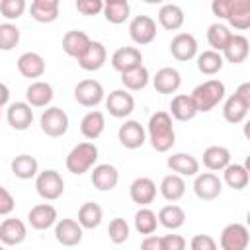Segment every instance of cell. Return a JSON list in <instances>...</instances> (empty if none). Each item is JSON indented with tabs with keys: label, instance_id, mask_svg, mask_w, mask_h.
Segmentation results:
<instances>
[{
	"label": "cell",
	"instance_id": "cell-46",
	"mask_svg": "<svg viewBox=\"0 0 250 250\" xmlns=\"http://www.w3.org/2000/svg\"><path fill=\"white\" fill-rule=\"evenodd\" d=\"M25 8H27L25 0H2V2H0V14H2L8 21L21 18L23 12H25Z\"/></svg>",
	"mask_w": 250,
	"mask_h": 250
},
{
	"label": "cell",
	"instance_id": "cell-26",
	"mask_svg": "<svg viewBox=\"0 0 250 250\" xmlns=\"http://www.w3.org/2000/svg\"><path fill=\"white\" fill-rule=\"evenodd\" d=\"M53 86L45 80H35L27 86L25 90V102L31 107H49V104L53 102Z\"/></svg>",
	"mask_w": 250,
	"mask_h": 250
},
{
	"label": "cell",
	"instance_id": "cell-11",
	"mask_svg": "<svg viewBox=\"0 0 250 250\" xmlns=\"http://www.w3.org/2000/svg\"><path fill=\"white\" fill-rule=\"evenodd\" d=\"M129 37L137 45H148L156 37V21L150 16H135L129 23Z\"/></svg>",
	"mask_w": 250,
	"mask_h": 250
},
{
	"label": "cell",
	"instance_id": "cell-39",
	"mask_svg": "<svg viewBox=\"0 0 250 250\" xmlns=\"http://www.w3.org/2000/svg\"><path fill=\"white\" fill-rule=\"evenodd\" d=\"M148 82H150V72L145 64L121 74V84H123V90H127V92H139V90L146 88Z\"/></svg>",
	"mask_w": 250,
	"mask_h": 250
},
{
	"label": "cell",
	"instance_id": "cell-35",
	"mask_svg": "<svg viewBox=\"0 0 250 250\" xmlns=\"http://www.w3.org/2000/svg\"><path fill=\"white\" fill-rule=\"evenodd\" d=\"M184 10L178 4H162L158 10V23L168 31H178L184 25Z\"/></svg>",
	"mask_w": 250,
	"mask_h": 250
},
{
	"label": "cell",
	"instance_id": "cell-15",
	"mask_svg": "<svg viewBox=\"0 0 250 250\" xmlns=\"http://www.w3.org/2000/svg\"><path fill=\"white\" fill-rule=\"evenodd\" d=\"M90 182L98 191H111L119 182V172L113 164H96L90 170Z\"/></svg>",
	"mask_w": 250,
	"mask_h": 250
},
{
	"label": "cell",
	"instance_id": "cell-53",
	"mask_svg": "<svg viewBox=\"0 0 250 250\" xmlns=\"http://www.w3.org/2000/svg\"><path fill=\"white\" fill-rule=\"evenodd\" d=\"M8 104H10V88L4 82H0V109L6 107Z\"/></svg>",
	"mask_w": 250,
	"mask_h": 250
},
{
	"label": "cell",
	"instance_id": "cell-38",
	"mask_svg": "<svg viewBox=\"0 0 250 250\" xmlns=\"http://www.w3.org/2000/svg\"><path fill=\"white\" fill-rule=\"evenodd\" d=\"M102 219H104V209H102L98 203L86 201V203L80 205V209H78V225H80L82 229L92 230V229L100 227Z\"/></svg>",
	"mask_w": 250,
	"mask_h": 250
},
{
	"label": "cell",
	"instance_id": "cell-31",
	"mask_svg": "<svg viewBox=\"0 0 250 250\" xmlns=\"http://www.w3.org/2000/svg\"><path fill=\"white\" fill-rule=\"evenodd\" d=\"M105 129V115L98 109L88 111L82 119H80V133L82 137H86L88 141H96Z\"/></svg>",
	"mask_w": 250,
	"mask_h": 250
},
{
	"label": "cell",
	"instance_id": "cell-12",
	"mask_svg": "<svg viewBox=\"0 0 250 250\" xmlns=\"http://www.w3.org/2000/svg\"><path fill=\"white\" fill-rule=\"evenodd\" d=\"M117 139H119L121 146L129 148V150H135V148H141L146 143V131L137 119H127L123 125H119Z\"/></svg>",
	"mask_w": 250,
	"mask_h": 250
},
{
	"label": "cell",
	"instance_id": "cell-52",
	"mask_svg": "<svg viewBox=\"0 0 250 250\" xmlns=\"http://www.w3.org/2000/svg\"><path fill=\"white\" fill-rule=\"evenodd\" d=\"M141 250H160V236H156V234L145 236L141 242Z\"/></svg>",
	"mask_w": 250,
	"mask_h": 250
},
{
	"label": "cell",
	"instance_id": "cell-3",
	"mask_svg": "<svg viewBox=\"0 0 250 250\" xmlns=\"http://www.w3.org/2000/svg\"><path fill=\"white\" fill-rule=\"evenodd\" d=\"M98 146L94 143H78L70 148V152L66 154V160H64V166L70 174L74 176H82L86 172H90L96 162H98Z\"/></svg>",
	"mask_w": 250,
	"mask_h": 250
},
{
	"label": "cell",
	"instance_id": "cell-34",
	"mask_svg": "<svg viewBox=\"0 0 250 250\" xmlns=\"http://www.w3.org/2000/svg\"><path fill=\"white\" fill-rule=\"evenodd\" d=\"M158 191L160 195L166 199V201H180L186 193V180L178 174H168L162 178L160 186H158Z\"/></svg>",
	"mask_w": 250,
	"mask_h": 250
},
{
	"label": "cell",
	"instance_id": "cell-8",
	"mask_svg": "<svg viewBox=\"0 0 250 250\" xmlns=\"http://www.w3.org/2000/svg\"><path fill=\"white\" fill-rule=\"evenodd\" d=\"M104 98H105L104 86L94 78L80 80L74 86V100L84 107H96L98 104L104 102Z\"/></svg>",
	"mask_w": 250,
	"mask_h": 250
},
{
	"label": "cell",
	"instance_id": "cell-45",
	"mask_svg": "<svg viewBox=\"0 0 250 250\" xmlns=\"http://www.w3.org/2000/svg\"><path fill=\"white\" fill-rule=\"evenodd\" d=\"M129 232H131V229H129V223H127L125 219L115 217V219L109 221L107 236H109V240H111L113 244H123V242L129 238Z\"/></svg>",
	"mask_w": 250,
	"mask_h": 250
},
{
	"label": "cell",
	"instance_id": "cell-36",
	"mask_svg": "<svg viewBox=\"0 0 250 250\" xmlns=\"http://www.w3.org/2000/svg\"><path fill=\"white\" fill-rule=\"evenodd\" d=\"M221 182L227 184L229 188L240 191V189H244V188L248 186V182H250L248 168H246L244 164H238V162L232 164V162H230V164L223 170V180H221Z\"/></svg>",
	"mask_w": 250,
	"mask_h": 250
},
{
	"label": "cell",
	"instance_id": "cell-21",
	"mask_svg": "<svg viewBox=\"0 0 250 250\" xmlns=\"http://www.w3.org/2000/svg\"><path fill=\"white\" fill-rule=\"evenodd\" d=\"M166 164L174 174H178L182 178H186V176L195 178L199 174V160L189 152H174L166 158Z\"/></svg>",
	"mask_w": 250,
	"mask_h": 250
},
{
	"label": "cell",
	"instance_id": "cell-22",
	"mask_svg": "<svg viewBox=\"0 0 250 250\" xmlns=\"http://www.w3.org/2000/svg\"><path fill=\"white\" fill-rule=\"evenodd\" d=\"M150 80L158 94H174L182 86V74L174 66H164V68L156 70V74Z\"/></svg>",
	"mask_w": 250,
	"mask_h": 250
},
{
	"label": "cell",
	"instance_id": "cell-14",
	"mask_svg": "<svg viewBox=\"0 0 250 250\" xmlns=\"http://www.w3.org/2000/svg\"><path fill=\"white\" fill-rule=\"evenodd\" d=\"M84 229L76 219H59L55 223V238L62 246H76L82 242Z\"/></svg>",
	"mask_w": 250,
	"mask_h": 250
},
{
	"label": "cell",
	"instance_id": "cell-49",
	"mask_svg": "<svg viewBox=\"0 0 250 250\" xmlns=\"http://www.w3.org/2000/svg\"><path fill=\"white\" fill-rule=\"evenodd\" d=\"M76 10L82 16H98L104 10L102 0H76Z\"/></svg>",
	"mask_w": 250,
	"mask_h": 250
},
{
	"label": "cell",
	"instance_id": "cell-1",
	"mask_svg": "<svg viewBox=\"0 0 250 250\" xmlns=\"http://www.w3.org/2000/svg\"><path fill=\"white\" fill-rule=\"evenodd\" d=\"M146 137L156 152H168L176 143V131L168 111H156L150 115L146 125Z\"/></svg>",
	"mask_w": 250,
	"mask_h": 250
},
{
	"label": "cell",
	"instance_id": "cell-13",
	"mask_svg": "<svg viewBox=\"0 0 250 250\" xmlns=\"http://www.w3.org/2000/svg\"><path fill=\"white\" fill-rule=\"evenodd\" d=\"M170 53L176 61L180 62H188L191 59L197 57V39L191 33H176L170 41Z\"/></svg>",
	"mask_w": 250,
	"mask_h": 250
},
{
	"label": "cell",
	"instance_id": "cell-40",
	"mask_svg": "<svg viewBox=\"0 0 250 250\" xmlns=\"http://www.w3.org/2000/svg\"><path fill=\"white\" fill-rule=\"evenodd\" d=\"M232 37V31L221 23V21H215L207 27V43L211 47V51H217V53H223V49L227 47L229 39Z\"/></svg>",
	"mask_w": 250,
	"mask_h": 250
},
{
	"label": "cell",
	"instance_id": "cell-19",
	"mask_svg": "<svg viewBox=\"0 0 250 250\" xmlns=\"http://www.w3.org/2000/svg\"><path fill=\"white\" fill-rule=\"evenodd\" d=\"M129 195H131L133 203H137L141 207H148L156 197V184L146 176L135 178L129 186Z\"/></svg>",
	"mask_w": 250,
	"mask_h": 250
},
{
	"label": "cell",
	"instance_id": "cell-50",
	"mask_svg": "<svg viewBox=\"0 0 250 250\" xmlns=\"http://www.w3.org/2000/svg\"><path fill=\"white\" fill-rule=\"evenodd\" d=\"M14 209H16V199H14V195H12L4 186H0V217L10 215Z\"/></svg>",
	"mask_w": 250,
	"mask_h": 250
},
{
	"label": "cell",
	"instance_id": "cell-2",
	"mask_svg": "<svg viewBox=\"0 0 250 250\" xmlns=\"http://www.w3.org/2000/svg\"><path fill=\"white\" fill-rule=\"evenodd\" d=\"M225 94H227L225 84L219 78H211V80H205V82L197 84L189 96L195 102L197 111L199 113H207V111L215 109L225 100Z\"/></svg>",
	"mask_w": 250,
	"mask_h": 250
},
{
	"label": "cell",
	"instance_id": "cell-7",
	"mask_svg": "<svg viewBox=\"0 0 250 250\" xmlns=\"http://www.w3.org/2000/svg\"><path fill=\"white\" fill-rule=\"evenodd\" d=\"M248 244H250V232L242 223H230L219 234L221 250H246Z\"/></svg>",
	"mask_w": 250,
	"mask_h": 250
},
{
	"label": "cell",
	"instance_id": "cell-37",
	"mask_svg": "<svg viewBox=\"0 0 250 250\" xmlns=\"http://www.w3.org/2000/svg\"><path fill=\"white\" fill-rule=\"evenodd\" d=\"M156 219H158V225H162L164 229H168V230H178V229L184 227V223H186V211H184L180 205L170 203V205H164V207L158 211Z\"/></svg>",
	"mask_w": 250,
	"mask_h": 250
},
{
	"label": "cell",
	"instance_id": "cell-30",
	"mask_svg": "<svg viewBox=\"0 0 250 250\" xmlns=\"http://www.w3.org/2000/svg\"><path fill=\"white\" fill-rule=\"evenodd\" d=\"M230 164V150L221 145H211L203 150V166L211 172L225 170Z\"/></svg>",
	"mask_w": 250,
	"mask_h": 250
},
{
	"label": "cell",
	"instance_id": "cell-44",
	"mask_svg": "<svg viewBox=\"0 0 250 250\" xmlns=\"http://www.w3.org/2000/svg\"><path fill=\"white\" fill-rule=\"evenodd\" d=\"M20 43V27L12 21L0 23V51H12Z\"/></svg>",
	"mask_w": 250,
	"mask_h": 250
},
{
	"label": "cell",
	"instance_id": "cell-18",
	"mask_svg": "<svg viewBox=\"0 0 250 250\" xmlns=\"http://www.w3.org/2000/svg\"><path fill=\"white\" fill-rule=\"evenodd\" d=\"M25 236H27V227L21 219L10 217L0 223V242L4 246H18L25 240Z\"/></svg>",
	"mask_w": 250,
	"mask_h": 250
},
{
	"label": "cell",
	"instance_id": "cell-47",
	"mask_svg": "<svg viewBox=\"0 0 250 250\" xmlns=\"http://www.w3.org/2000/svg\"><path fill=\"white\" fill-rule=\"evenodd\" d=\"M189 250H219V244L211 234H195L189 240Z\"/></svg>",
	"mask_w": 250,
	"mask_h": 250
},
{
	"label": "cell",
	"instance_id": "cell-29",
	"mask_svg": "<svg viewBox=\"0 0 250 250\" xmlns=\"http://www.w3.org/2000/svg\"><path fill=\"white\" fill-rule=\"evenodd\" d=\"M227 21L230 27L246 31L250 27V0H230Z\"/></svg>",
	"mask_w": 250,
	"mask_h": 250
},
{
	"label": "cell",
	"instance_id": "cell-6",
	"mask_svg": "<svg viewBox=\"0 0 250 250\" xmlns=\"http://www.w3.org/2000/svg\"><path fill=\"white\" fill-rule=\"evenodd\" d=\"M39 125H41V131L47 137L57 139V137H62L68 131V115L61 107L49 105L47 109H43L41 119H39Z\"/></svg>",
	"mask_w": 250,
	"mask_h": 250
},
{
	"label": "cell",
	"instance_id": "cell-5",
	"mask_svg": "<svg viewBox=\"0 0 250 250\" xmlns=\"http://www.w3.org/2000/svg\"><path fill=\"white\" fill-rule=\"evenodd\" d=\"M35 189L45 201H55L64 193V180L57 170L49 168L35 176Z\"/></svg>",
	"mask_w": 250,
	"mask_h": 250
},
{
	"label": "cell",
	"instance_id": "cell-17",
	"mask_svg": "<svg viewBox=\"0 0 250 250\" xmlns=\"http://www.w3.org/2000/svg\"><path fill=\"white\" fill-rule=\"evenodd\" d=\"M6 119L14 131H25L33 123V109L27 102H14L8 105Z\"/></svg>",
	"mask_w": 250,
	"mask_h": 250
},
{
	"label": "cell",
	"instance_id": "cell-32",
	"mask_svg": "<svg viewBox=\"0 0 250 250\" xmlns=\"http://www.w3.org/2000/svg\"><path fill=\"white\" fill-rule=\"evenodd\" d=\"M29 14L39 23H53L59 18V0H33Z\"/></svg>",
	"mask_w": 250,
	"mask_h": 250
},
{
	"label": "cell",
	"instance_id": "cell-27",
	"mask_svg": "<svg viewBox=\"0 0 250 250\" xmlns=\"http://www.w3.org/2000/svg\"><path fill=\"white\" fill-rule=\"evenodd\" d=\"M197 107H195V102L191 100L189 94H176L170 102V111L168 115L176 121H191L195 115H197Z\"/></svg>",
	"mask_w": 250,
	"mask_h": 250
},
{
	"label": "cell",
	"instance_id": "cell-20",
	"mask_svg": "<svg viewBox=\"0 0 250 250\" xmlns=\"http://www.w3.org/2000/svg\"><path fill=\"white\" fill-rule=\"evenodd\" d=\"M57 209L51 203H37L27 213V223L35 230H47L57 223Z\"/></svg>",
	"mask_w": 250,
	"mask_h": 250
},
{
	"label": "cell",
	"instance_id": "cell-23",
	"mask_svg": "<svg viewBox=\"0 0 250 250\" xmlns=\"http://www.w3.org/2000/svg\"><path fill=\"white\" fill-rule=\"evenodd\" d=\"M248 53H250V41L242 33H232V37L229 39V43L221 55H223V61H229L232 64H240L248 59Z\"/></svg>",
	"mask_w": 250,
	"mask_h": 250
},
{
	"label": "cell",
	"instance_id": "cell-10",
	"mask_svg": "<svg viewBox=\"0 0 250 250\" xmlns=\"http://www.w3.org/2000/svg\"><path fill=\"white\" fill-rule=\"evenodd\" d=\"M193 191L201 201H213L223 193V182L213 172H201L193 180Z\"/></svg>",
	"mask_w": 250,
	"mask_h": 250
},
{
	"label": "cell",
	"instance_id": "cell-43",
	"mask_svg": "<svg viewBox=\"0 0 250 250\" xmlns=\"http://www.w3.org/2000/svg\"><path fill=\"white\" fill-rule=\"evenodd\" d=\"M135 229H137V232H141V234H145V236H148V234H152L154 230H156V227H158V219H156V213L152 211V209H148V207H141L137 213H135Z\"/></svg>",
	"mask_w": 250,
	"mask_h": 250
},
{
	"label": "cell",
	"instance_id": "cell-42",
	"mask_svg": "<svg viewBox=\"0 0 250 250\" xmlns=\"http://www.w3.org/2000/svg\"><path fill=\"white\" fill-rule=\"evenodd\" d=\"M102 12H104V16H105V20L109 23L119 25L129 18L131 6H129L127 0H107V2H104V10Z\"/></svg>",
	"mask_w": 250,
	"mask_h": 250
},
{
	"label": "cell",
	"instance_id": "cell-51",
	"mask_svg": "<svg viewBox=\"0 0 250 250\" xmlns=\"http://www.w3.org/2000/svg\"><path fill=\"white\" fill-rule=\"evenodd\" d=\"M229 8H230V0H213V4H211V12L219 20H227Z\"/></svg>",
	"mask_w": 250,
	"mask_h": 250
},
{
	"label": "cell",
	"instance_id": "cell-24",
	"mask_svg": "<svg viewBox=\"0 0 250 250\" xmlns=\"http://www.w3.org/2000/svg\"><path fill=\"white\" fill-rule=\"evenodd\" d=\"M105 61H107V51H105L104 43L102 41H90L88 49L78 59V66L82 70L92 72V70H100L105 64Z\"/></svg>",
	"mask_w": 250,
	"mask_h": 250
},
{
	"label": "cell",
	"instance_id": "cell-4",
	"mask_svg": "<svg viewBox=\"0 0 250 250\" xmlns=\"http://www.w3.org/2000/svg\"><path fill=\"white\" fill-rule=\"evenodd\" d=\"M250 109V82H242L234 94H230L223 104V117L225 121L238 125L246 119Z\"/></svg>",
	"mask_w": 250,
	"mask_h": 250
},
{
	"label": "cell",
	"instance_id": "cell-48",
	"mask_svg": "<svg viewBox=\"0 0 250 250\" xmlns=\"http://www.w3.org/2000/svg\"><path fill=\"white\" fill-rule=\"evenodd\" d=\"M160 250H186V238L182 234H164L160 236Z\"/></svg>",
	"mask_w": 250,
	"mask_h": 250
},
{
	"label": "cell",
	"instance_id": "cell-33",
	"mask_svg": "<svg viewBox=\"0 0 250 250\" xmlns=\"http://www.w3.org/2000/svg\"><path fill=\"white\" fill-rule=\"evenodd\" d=\"M10 168H12V174L18 180H31L39 174V162L31 154H18L10 162Z\"/></svg>",
	"mask_w": 250,
	"mask_h": 250
},
{
	"label": "cell",
	"instance_id": "cell-25",
	"mask_svg": "<svg viewBox=\"0 0 250 250\" xmlns=\"http://www.w3.org/2000/svg\"><path fill=\"white\" fill-rule=\"evenodd\" d=\"M16 64L23 78H41L45 74V59L35 51L21 53Z\"/></svg>",
	"mask_w": 250,
	"mask_h": 250
},
{
	"label": "cell",
	"instance_id": "cell-41",
	"mask_svg": "<svg viewBox=\"0 0 250 250\" xmlns=\"http://www.w3.org/2000/svg\"><path fill=\"white\" fill-rule=\"evenodd\" d=\"M223 64H225L223 55L217 53V51L207 49V51H203V53L197 55V70L201 74H205V76H213V74L221 72L223 70Z\"/></svg>",
	"mask_w": 250,
	"mask_h": 250
},
{
	"label": "cell",
	"instance_id": "cell-28",
	"mask_svg": "<svg viewBox=\"0 0 250 250\" xmlns=\"http://www.w3.org/2000/svg\"><path fill=\"white\" fill-rule=\"evenodd\" d=\"M90 41H92V39L88 37L86 31L70 29V31H66L64 37H62V51H64L68 57H72V59L78 61V59L84 55V51L88 49Z\"/></svg>",
	"mask_w": 250,
	"mask_h": 250
},
{
	"label": "cell",
	"instance_id": "cell-54",
	"mask_svg": "<svg viewBox=\"0 0 250 250\" xmlns=\"http://www.w3.org/2000/svg\"><path fill=\"white\" fill-rule=\"evenodd\" d=\"M0 250H6V248H4V244H0Z\"/></svg>",
	"mask_w": 250,
	"mask_h": 250
},
{
	"label": "cell",
	"instance_id": "cell-55",
	"mask_svg": "<svg viewBox=\"0 0 250 250\" xmlns=\"http://www.w3.org/2000/svg\"><path fill=\"white\" fill-rule=\"evenodd\" d=\"M0 119H2V109H0Z\"/></svg>",
	"mask_w": 250,
	"mask_h": 250
},
{
	"label": "cell",
	"instance_id": "cell-9",
	"mask_svg": "<svg viewBox=\"0 0 250 250\" xmlns=\"http://www.w3.org/2000/svg\"><path fill=\"white\" fill-rule=\"evenodd\" d=\"M105 109L109 111L111 117L123 119V117H127V115L133 113V109H135V98H133L131 92H127L123 88L113 90L105 98Z\"/></svg>",
	"mask_w": 250,
	"mask_h": 250
},
{
	"label": "cell",
	"instance_id": "cell-16",
	"mask_svg": "<svg viewBox=\"0 0 250 250\" xmlns=\"http://www.w3.org/2000/svg\"><path fill=\"white\" fill-rule=\"evenodd\" d=\"M111 66L119 74L139 68V66H143V53L137 47H119L111 55Z\"/></svg>",
	"mask_w": 250,
	"mask_h": 250
}]
</instances>
